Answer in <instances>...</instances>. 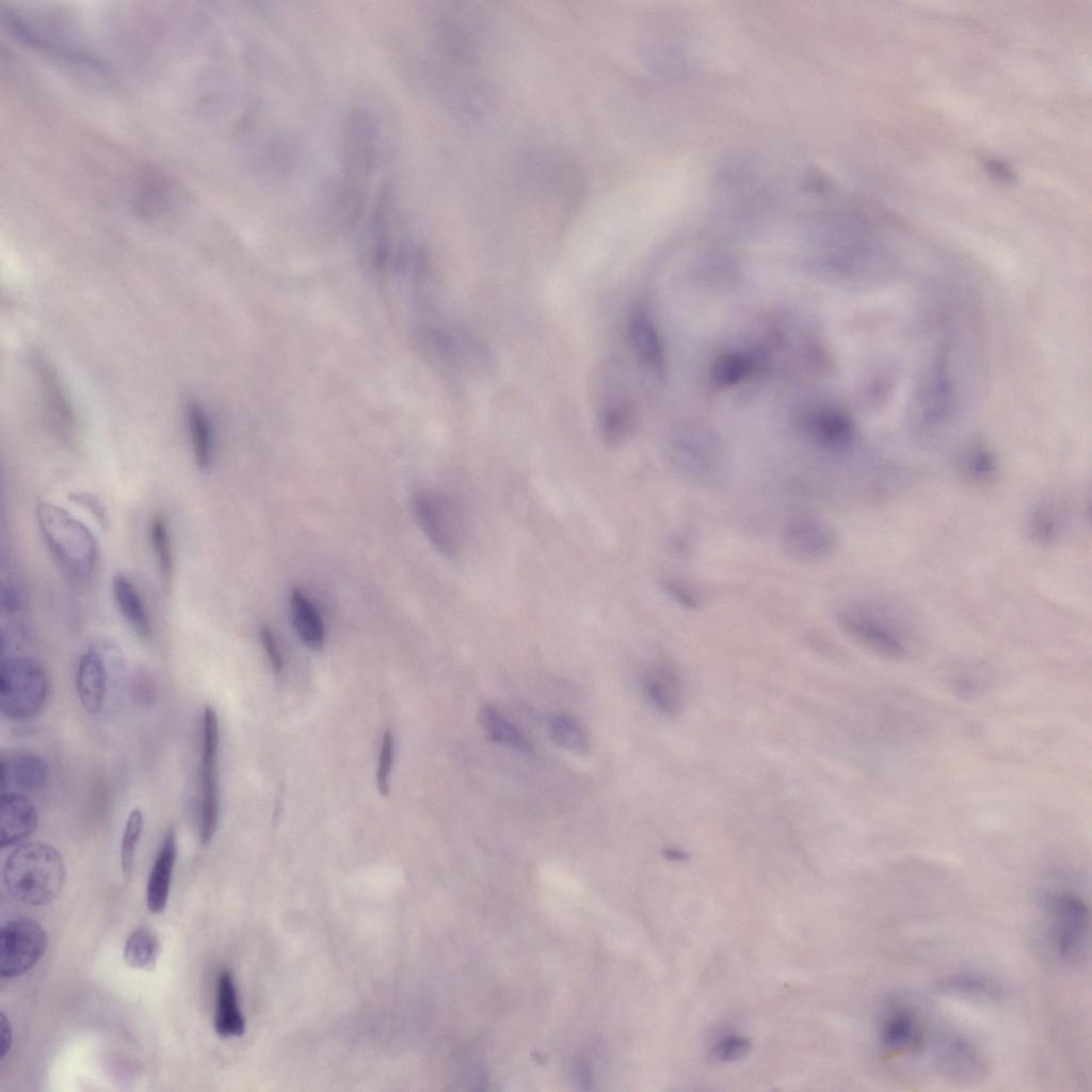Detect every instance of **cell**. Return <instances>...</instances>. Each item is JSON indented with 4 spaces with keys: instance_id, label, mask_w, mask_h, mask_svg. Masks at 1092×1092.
<instances>
[{
    "instance_id": "cell-1",
    "label": "cell",
    "mask_w": 1092,
    "mask_h": 1092,
    "mask_svg": "<svg viewBox=\"0 0 1092 1092\" xmlns=\"http://www.w3.org/2000/svg\"><path fill=\"white\" fill-rule=\"evenodd\" d=\"M837 619L851 640L886 659L906 658L916 642L915 616L894 599L870 598L852 603L839 611Z\"/></svg>"
},
{
    "instance_id": "cell-2",
    "label": "cell",
    "mask_w": 1092,
    "mask_h": 1092,
    "mask_svg": "<svg viewBox=\"0 0 1092 1092\" xmlns=\"http://www.w3.org/2000/svg\"><path fill=\"white\" fill-rule=\"evenodd\" d=\"M2 878L6 890L29 905H44L62 892L66 870L59 850L45 841H28L5 858Z\"/></svg>"
},
{
    "instance_id": "cell-3",
    "label": "cell",
    "mask_w": 1092,
    "mask_h": 1092,
    "mask_svg": "<svg viewBox=\"0 0 1092 1092\" xmlns=\"http://www.w3.org/2000/svg\"><path fill=\"white\" fill-rule=\"evenodd\" d=\"M35 516L43 540L60 569L74 580L90 579L99 560L98 543L90 528L51 502H39Z\"/></svg>"
},
{
    "instance_id": "cell-4",
    "label": "cell",
    "mask_w": 1092,
    "mask_h": 1092,
    "mask_svg": "<svg viewBox=\"0 0 1092 1092\" xmlns=\"http://www.w3.org/2000/svg\"><path fill=\"white\" fill-rule=\"evenodd\" d=\"M1048 938L1060 961L1081 965L1089 952L1091 918L1086 900L1066 888L1046 890L1042 896Z\"/></svg>"
},
{
    "instance_id": "cell-5",
    "label": "cell",
    "mask_w": 1092,
    "mask_h": 1092,
    "mask_svg": "<svg viewBox=\"0 0 1092 1092\" xmlns=\"http://www.w3.org/2000/svg\"><path fill=\"white\" fill-rule=\"evenodd\" d=\"M50 690L45 668L34 658L9 656L0 665V709L14 721H28L38 716L47 704Z\"/></svg>"
},
{
    "instance_id": "cell-6",
    "label": "cell",
    "mask_w": 1092,
    "mask_h": 1092,
    "mask_svg": "<svg viewBox=\"0 0 1092 1092\" xmlns=\"http://www.w3.org/2000/svg\"><path fill=\"white\" fill-rule=\"evenodd\" d=\"M219 745L218 714L208 705L203 711L200 726L198 836L202 845L211 841L219 824Z\"/></svg>"
},
{
    "instance_id": "cell-7",
    "label": "cell",
    "mask_w": 1092,
    "mask_h": 1092,
    "mask_svg": "<svg viewBox=\"0 0 1092 1092\" xmlns=\"http://www.w3.org/2000/svg\"><path fill=\"white\" fill-rule=\"evenodd\" d=\"M933 1065L937 1074L954 1085H975L990 1074V1064L981 1048L961 1032L938 1031L933 1040Z\"/></svg>"
},
{
    "instance_id": "cell-8",
    "label": "cell",
    "mask_w": 1092,
    "mask_h": 1092,
    "mask_svg": "<svg viewBox=\"0 0 1092 1092\" xmlns=\"http://www.w3.org/2000/svg\"><path fill=\"white\" fill-rule=\"evenodd\" d=\"M47 935L33 919L21 917L4 924L0 931V974L14 978L29 971L43 957Z\"/></svg>"
},
{
    "instance_id": "cell-9",
    "label": "cell",
    "mask_w": 1092,
    "mask_h": 1092,
    "mask_svg": "<svg viewBox=\"0 0 1092 1092\" xmlns=\"http://www.w3.org/2000/svg\"><path fill=\"white\" fill-rule=\"evenodd\" d=\"M927 1032L917 1008L901 1000L892 1002L881 1018V1049L887 1059L917 1056L927 1047Z\"/></svg>"
},
{
    "instance_id": "cell-10",
    "label": "cell",
    "mask_w": 1092,
    "mask_h": 1092,
    "mask_svg": "<svg viewBox=\"0 0 1092 1092\" xmlns=\"http://www.w3.org/2000/svg\"><path fill=\"white\" fill-rule=\"evenodd\" d=\"M416 519L430 543L446 557L455 556L462 545V526L451 500L439 493L420 492L414 496Z\"/></svg>"
},
{
    "instance_id": "cell-11",
    "label": "cell",
    "mask_w": 1092,
    "mask_h": 1092,
    "mask_svg": "<svg viewBox=\"0 0 1092 1092\" xmlns=\"http://www.w3.org/2000/svg\"><path fill=\"white\" fill-rule=\"evenodd\" d=\"M781 543L784 552L794 561L817 563L836 551L838 537L833 528L812 515H799L785 526Z\"/></svg>"
},
{
    "instance_id": "cell-12",
    "label": "cell",
    "mask_w": 1092,
    "mask_h": 1092,
    "mask_svg": "<svg viewBox=\"0 0 1092 1092\" xmlns=\"http://www.w3.org/2000/svg\"><path fill=\"white\" fill-rule=\"evenodd\" d=\"M1075 511L1063 496L1041 497L1024 514L1023 531L1026 539L1040 547H1051L1063 542L1073 529Z\"/></svg>"
},
{
    "instance_id": "cell-13",
    "label": "cell",
    "mask_w": 1092,
    "mask_h": 1092,
    "mask_svg": "<svg viewBox=\"0 0 1092 1092\" xmlns=\"http://www.w3.org/2000/svg\"><path fill=\"white\" fill-rule=\"evenodd\" d=\"M118 648L110 641L93 643L81 656L76 672V690L83 709L97 713L107 691L110 665L121 661Z\"/></svg>"
},
{
    "instance_id": "cell-14",
    "label": "cell",
    "mask_w": 1092,
    "mask_h": 1092,
    "mask_svg": "<svg viewBox=\"0 0 1092 1092\" xmlns=\"http://www.w3.org/2000/svg\"><path fill=\"white\" fill-rule=\"evenodd\" d=\"M642 687L648 702L662 714L677 716L682 708V681L677 669L668 661L652 663L643 673Z\"/></svg>"
},
{
    "instance_id": "cell-15",
    "label": "cell",
    "mask_w": 1092,
    "mask_h": 1092,
    "mask_svg": "<svg viewBox=\"0 0 1092 1092\" xmlns=\"http://www.w3.org/2000/svg\"><path fill=\"white\" fill-rule=\"evenodd\" d=\"M38 825L35 805L21 792L4 790L0 796V846L12 847L31 836Z\"/></svg>"
},
{
    "instance_id": "cell-16",
    "label": "cell",
    "mask_w": 1092,
    "mask_h": 1092,
    "mask_svg": "<svg viewBox=\"0 0 1092 1092\" xmlns=\"http://www.w3.org/2000/svg\"><path fill=\"white\" fill-rule=\"evenodd\" d=\"M49 766L38 754L17 751L2 755L0 781L2 791L14 788L19 791L42 789L48 780Z\"/></svg>"
},
{
    "instance_id": "cell-17",
    "label": "cell",
    "mask_w": 1092,
    "mask_h": 1092,
    "mask_svg": "<svg viewBox=\"0 0 1092 1092\" xmlns=\"http://www.w3.org/2000/svg\"><path fill=\"white\" fill-rule=\"evenodd\" d=\"M937 990L950 997L983 1005L998 1003L1005 998L1002 985L992 976L978 971L947 975L937 982Z\"/></svg>"
},
{
    "instance_id": "cell-18",
    "label": "cell",
    "mask_w": 1092,
    "mask_h": 1092,
    "mask_svg": "<svg viewBox=\"0 0 1092 1092\" xmlns=\"http://www.w3.org/2000/svg\"><path fill=\"white\" fill-rule=\"evenodd\" d=\"M176 858L177 838L170 829L164 834L148 877L146 902L151 913H161L166 906Z\"/></svg>"
},
{
    "instance_id": "cell-19",
    "label": "cell",
    "mask_w": 1092,
    "mask_h": 1092,
    "mask_svg": "<svg viewBox=\"0 0 1092 1092\" xmlns=\"http://www.w3.org/2000/svg\"><path fill=\"white\" fill-rule=\"evenodd\" d=\"M597 424L600 437L611 446L621 444L629 434L633 423V412L622 391L610 389L598 398Z\"/></svg>"
},
{
    "instance_id": "cell-20",
    "label": "cell",
    "mask_w": 1092,
    "mask_h": 1092,
    "mask_svg": "<svg viewBox=\"0 0 1092 1092\" xmlns=\"http://www.w3.org/2000/svg\"><path fill=\"white\" fill-rule=\"evenodd\" d=\"M115 605L129 627L143 640L152 635V625L146 604L135 584L124 574L112 579Z\"/></svg>"
},
{
    "instance_id": "cell-21",
    "label": "cell",
    "mask_w": 1092,
    "mask_h": 1092,
    "mask_svg": "<svg viewBox=\"0 0 1092 1092\" xmlns=\"http://www.w3.org/2000/svg\"><path fill=\"white\" fill-rule=\"evenodd\" d=\"M44 404L54 427L64 434L71 432L75 417L57 371L42 356L35 359Z\"/></svg>"
},
{
    "instance_id": "cell-22",
    "label": "cell",
    "mask_w": 1092,
    "mask_h": 1092,
    "mask_svg": "<svg viewBox=\"0 0 1092 1092\" xmlns=\"http://www.w3.org/2000/svg\"><path fill=\"white\" fill-rule=\"evenodd\" d=\"M213 1025L215 1032L223 1038L239 1037L245 1028L236 983L232 974L226 969L221 971L216 979Z\"/></svg>"
},
{
    "instance_id": "cell-23",
    "label": "cell",
    "mask_w": 1092,
    "mask_h": 1092,
    "mask_svg": "<svg viewBox=\"0 0 1092 1092\" xmlns=\"http://www.w3.org/2000/svg\"><path fill=\"white\" fill-rule=\"evenodd\" d=\"M807 433L821 447L835 452L845 451L852 444L854 429L849 418L835 411H820L807 421Z\"/></svg>"
},
{
    "instance_id": "cell-24",
    "label": "cell",
    "mask_w": 1092,
    "mask_h": 1092,
    "mask_svg": "<svg viewBox=\"0 0 1092 1092\" xmlns=\"http://www.w3.org/2000/svg\"><path fill=\"white\" fill-rule=\"evenodd\" d=\"M290 612L293 627L301 641L312 651L324 646L325 631L322 619L314 604L300 590H293L290 597Z\"/></svg>"
},
{
    "instance_id": "cell-25",
    "label": "cell",
    "mask_w": 1092,
    "mask_h": 1092,
    "mask_svg": "<svg viewBox=\"0 0 1092 1092\" xmlns=\"http://www.w3.org/2000/svg\"><path fill=\"white\" fill-rule=\"evenodd\" d=\"M628 338L632 350L643 364L656 371L661 370L663 347L654 323L646 315H632L628 324Z\"/></svg>"
},
{
    "instance_id": "cell-26",
    "label": "cell",
    "mask_w": 1092,
    "mask_h": 1092,
    "mask_svg": "<svg viewBox=\"0 0 1092 1092\" xmlns=\"http://www.w3.org/2000/svg\"><path fill=\"white\" fill-rule=\"evenodd\" d=\"M186 420L195 464L207 469L213 459V435L209 417L197 400L187 402Z\"/></svg>"
},
{
    "instance_id": "cell-27",
    "label": "cell",
    "mask_w": 1092,
    "mask_h": 1092,
    "mask_svg": "<svg viewBox=\"0 0 1092 1092\" xmlns=\"http://www.w3.org/2000/svg\"><path fill=\"white\" fill-rule=\"evenodd\" d=\"M479 720L492 741L523 754L533 753L527 737L492 705H484L480 709Z\"/></svg>"
},
{
    "instance_id": "cell-28",
    "label": "cell",
    "mask_w": 1092,
    "mask_h": 1092,
    "mask_svg": "<svg viewBox=\"0 0 1092 1092\" xmlns=\"http://www.w3.org/2000/svg\"><path fill=\"white\" fill-rule=\"evenodd\" d=\"M959 477L968 485L986 487L999 476L995 455L984 447H975L962 455L958 464Z\"/></svg>"
},
{
    "instance_id": "cell-29",
    "label": "cell",
    "mask_w": 1092,
    "mask_h": 1092,
    "mask_svg": "<svg viewBox=\"0 0 1092 1092\" xmlns=\"http://www.w3.org/2000/svg\"><path fill=\"white\" fill-rule=\"evenodd\" d=\"M548 733L560 748L576 755H585L590 749L589 735L581 722L572 714L556 712L547 719Z\"/></svg>"
},
{
    "instance_id": "cell-30",
    "label": "cell",
    "mask_w": 1092,
    "mask_h": 1092,
    "mask_svg": "<svg viewBox=\"0 0 1092 1092\" xmlns=\"http://www.w3.org/2000/svg\"><path fill=\"white\" fill-rule=\"evenodd\" d=\"M160 951L158 937L148 929L134 930L124 947L125 962L134 968L151 970Z\"/></svg>"
},
{
    "instance_id": "cell-31",
    "label": "cell",
    "mask_w": 1092,
    "mask_h": 1092,
    "mask_svg": "<svg viewBox=\"0 0 1092 1092\" xmlns=\"http://www.w3.org/2000/svg\"><path fill=\"white\" fill-rule=\"evenodd\" d=\"M149 542L164 584H168L174 571L172 537L166 519L161 515L151 517L148 527Z\"/></svg>"
},
{
    "instance_id": "cell-32",
    "label": "cell",
    "mask_w": 1092,
    "mask_h": 1092,
    "mask_svg": "<svg viewBox=\"0 0 1092 1092\" xmlns=\"http://www.w3.org/2000/svg\"><path fill=\"white\" fill-rule=\"evenodd\" d=\"M143 828L144 815L139 808H133L126 819L121 841V868L127 880L132 877L135 851Z\"/></svg>"
},
{
    "instance_id": "cell-33",
    "label": "cell",
    "mask_w": 1092,
    "mask_h": 1092,
    "mask_svg": "<svg viewBox=\"0 0 1092 1092\" xmlns=\"http://www.w3.org/2000/svg\"><path fill=\"white\" fill-rule=\"evenodd\" d=\"M750 370L748 359L739 353L721 355L713 364L712 378L720 386H732L743 380Z\"/></svg>"
},
{
    "instance_id": "cell-34",
    "label": "cell",
    "mask_w": 1092,
    "mask_h": 1092,
    "mask_svg": "<svg viewBox=\"0 0 1092 1092\" xmlns=\"http://www.w3.org/2000/svg\"><path fill=\"white\" fill-rule=\"evenodd\" d=\"M394 762V736L386 730L382 738V744L376 770V787L383 797L389 794V774Z\"/></svg>"
},
{
    "instance_id": "cell-35",
    "label": "cell",
    "mask_w": 1092,
    "mask_h": 1092,
    "mask_svg": "<svg viewBox=\"0 0 1092 1092\" xmlns=\"http://www.w3.org/2000/svg\"><path fill=\"white\" fill-rule=\"evenodd\" d=\"M70 499L86 509L101 528L107 526V511L102 502L95 495L86 492H75L70 495Z\"/></svg>"
},
{
    "instance_id": "cell-36",
    "label": "cell",
    "mask_w": 1092,
    "mask_h": 1092,
    "mask_svg": "<svg viewBox=\"0 0 1092 1092\" xmlns=\"http://www.w3.org/2000/svg\"><path fill=\"white\" fill-rule=\"evenodd\" d=\"M749 1049V1042L740 1037H729L721 1042L714 1048L717 1058L723 1061H732L742 1057Z\"/></svg>"
},
{
    "instance_id": "cell-37",
    "label": "cell",
    "mask_w": 1092,
    "mask_h": 1092,
    "mask_svg": "<svg viewBox=\"0 0 1092 1092\" xmlns=\"http://www.w3.org/2000/svg\"><path fill=\"white\" fill-rule=\"evenodd\" d=\"M260 640L275 673L284 669V661L273 631L267 625L260 628Z\"/></svg>"
},
{
    "instance_id": "cell-38",
    "label": "cell",
    "mask_w": 1092,
    "mask_h": 1092,
    "mask_svg": "<svg viewBox=\"0 0 1092 1092\" xmlns=\"http://www.w3.org/2000/svg\"><path fill=\"white\" fill-rule=\"evenodd\" d=\"M663 589L668 595L675 599L679 605L688 608H694L700 604L698 597L694 595L691 590L680 583L667 581L663 584Z\"/></svg>"
},
{
    "instance_id": "cell-39",
    "label": "cell",
    "mask_w": 1092,
    "mask_h": 1092,
    "mask_svg": "<svg viewBox=\"0 0 1092 1092\" xmlns=\"http://www.w3.org/2000/svg\"><path fill=\"white\" fill-rule=\"evenodd\" d=\"M132 696L142 705L152 704L157 691L155 684L146 676H138L132 684Z\"/></svg>"
},
{
    "instance_id": "cell-40",
    "label": "cell",
    "mask_w": 1092,
    "mask_h": 1092,
    "mask_svg": "<svg viewBox=\"0 0 1092 1092\" xmlns=\"http://www.w3.org/2000/svg\"><path fill=\"white\" fill-rule=\"evenodd\" d=\"M0 1057L3 1059L10 1051L13 1042V1032L10 1021L5 1014L1 1013V1038H0Z\"/></svg>"
}]
</instances>
